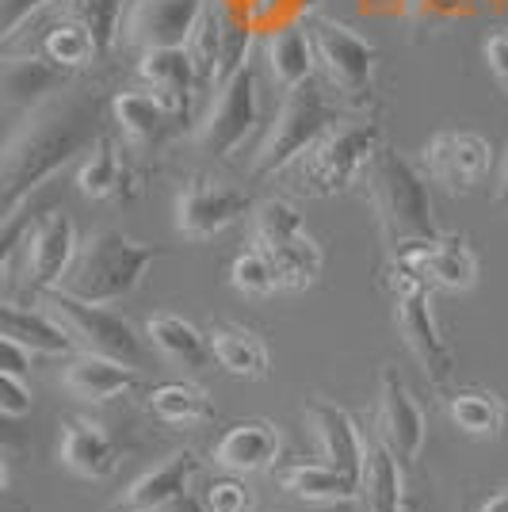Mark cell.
I'll use <instances>...</instances> for the list:
<instances>
[{
	"instance_id": "obj_1",
	"label": "cell",
	"mask_w": 508,
	"mask_h": 512,
	"mask_svg": "<svg viewBox=\"0 0 508 512\" xmlns=\"http://www.w3.org/2000/svg\"><path fill=\"white\" fill-rule=\"evenodd\" d=\"M100 100L92 92L65 88L23 115L4 142L0 157V207L4 222L20 218V207L77 153H88L100 138Z\"/></svg>"
},
{
	"instance_id": "obj_2",
	"label": "cell",
	"mask_w": 508,
	"mask_h": 512,
	"mask_svg": "<svg viewBox=\"0 0 508 512\" xmlns=\"http://www.w3.org/2000/svg\"><path fill=\"white\" fill-rule=\"evenodd\" d=\"M363 188L371 199V211L379 218L382 241L402 253L424 241H436V218H432V195L417 165H409L402 153L382 146L363 172Z\"/></svg>"
},
{
	"instance_id": "obj_3",
	"label": "cell",
	"mask_w": 508,
	"mask_h": 512,
	"mask_svg": "<svg viewBox=\"0 0 508 512\" xmlns=\"http://www.w3.org/2000/svg\"><path fill=\"white\" fill-rule=\"evenodd\" d=\"M157 256H161V249L142 245L123 230H100V234L81 241L77 260H73L69 276L62 279V291L85 302H96V306L123 302L146 283L149 264Z\"/></svg>"
},
{
	"instance_id": "obj_4",
	"label": "cell",
	"mask_w": 508,
	"mask_h": 512,
	"mask_svg": "<svg viewBox=\"0 0 508 512\" xmlns=\"http://www.w3.org/2000/svg\"><path fill=\"white\" fill-rule=\"evenodd\" d=\"M386 283L394 291V325L402 333L409 356L421 363L428 383L444 386L455 371V356L440 333V321L432 314V283L405 256H394V264L386 268Z\"/></svg>"
},
{
	"instance_id": "obj_5",
	"label": "cell",
	"mask_w": 508,
	"mask_h": 512,
	"mask_svg": "<svg viewBox=\"0 0 508 512\" xmlns=\"http://www.w3.org/2000/svg\"><path fill=\"white\" fill-rule=\"evenodd\" d=\"M329 127H337V115H333L329 96L314 81L283 92V104H279L276 119H272L264 142L253 153V165H249L253 180L276 176L287 165H295L298 157H306L318 146Z\"/></svg>"
},
{
	"instance_id": "obj_6",
	"label": "cell",
	"mask_w": 508,
	"mask_h": 512,
	"mask_svg": "<svg viewBox=\"0 0 508 512\" xmlns=\"http://www.w3.org/2000/svg\"><path fill=\"white\" fill-rule=\"evenodd\" d=\"M382 150V130L375 123H337L325 130L302 165V188L310 195H337L363 180L371 157Z\"/></svg>"
},
{
	"instance_id": "obj_7",
	"label": "cell",
	"mask_w": 508,
	"mask_h": 512,
	"mask_svg": "<svg viewBox=\"0 0 508 512\" xmlns=\"http://www.w3.org/2000/svg\"><path fill=\"white\" fill-rule=\"evenodd\" d=\"M43 306L69 329V337L77 341L81 352H96V356H111L123 360L130 367L142 363V337L134 333V325L127 318H119L115 310L85 302L69 291H46Z\"/></svg>"
},
{
	"instance_id": "obj_8",
	"label": "cell",
	"mask_w": 508,
	"mask_h": 512,
	"mask_svg": "<svg viewBox=\"0 0 508 512\" xmlns=\"http://www.w3.org/2000/svg\"><path fill=\"white\" fill-rule=\"evenodd\" d=\"M260 119V92H256V69L241 65L230 81H222L214 92L203 123L195 130V146L211 157H230L241 150V142L253 134Z\"/></svg>"
},
{
	"instance_id": "obj_9",
	"label": "cell",
	"mask_w": 508,
	"mask_h": 512,
	"mask_svg": "<svg viewBox=\"0 0 508 512\" xmlns=\"http://www.w3.org/2000/svg\"><path fill=\"white\" fill-rule=\"evenodd\" d=\"M314 31V46H318V65L325 69L329 85L337 88L348 104H367L375 92V65H379V50L356 35L352 27L337 20L310 23Z\"/></svg>"
},
{
	"instance_id": "obj_10",
	"label": "cell",
	"mask_w": 508,
	"mask_h": 512,
	"mask_svg": "<svg viewBox=\"0 0 508 512\" xmlns=\"http://www.w3.org/2000/svg\"><path fill=\"white\" fill-rule=\"evenodd\" d=\"M249 207H253L249 192L233 188L226 180L191 176L176 192V234H184L188 241H211L222 230H230L233 222H241Z\"/></svg>"
},
{
	"instance_id": "obj_11",
	"label": "cell",
	"mask_w": 508,
	"mask_h": 512,
	"mask_svg": "<svg viewBox=\"0 0 508 512\" xmlns=\"http://www.w3.org/2000/svg\"><path fill=\"white\" fill-rule=\"evenodd\" d=\"M81 249V237L73 218L62 211H46L35 222H27V245H23V283L31 291H58L69 276Z\"/></svg>"
},
{
	"instance_id": "obj_12",
	"label": "cell",
	"mask_w": 508,
	"mask_h": 512,
	"mask_svg": "<svg viewBox=\"0 0 508 512\" xmlns=\"http://www.w3.org/2000/svg\"><path fill=\"white\" fill-rule=\"evenodd\" d=\"M211 0H130L123 16V43L134 50H165L188 46Z\"/></svg>"
},
{
	"instance_id": "obj_13",
	"label": "cell",
	"mask_w": 508,
	"mask_h": 512,
	"mask_svg": "<svg viewBox=\"0 0 508 512\" xmlns=\"http://www.w3.org/2000/svg\"><path fill=\"white\" fill-rule=\"evenodd\" d=\"M489 161H493V150L474 130H440L424 146V169L451 195L474 192L486 180Z\"/></svg>"
},
{
	"instance_id": "obj_14",
	"label": "cell",
	"mask_w": 508,
	"mask_h": 512,
	"mask_svg": "<svg viewBox=\"0 0 508 512\" xmlns=\"http://www.w3.org/2000/svg\"><path fill=\"white\" fill-rule=\"evenodd\" d=\"M424 436H428V425H424L421 406L409 398L398 371L386 367L379 379V444L409 470L421 459Z\"/></svg>"
},
{
	"instance_id": "obj_15",
	"label": "cell",
	"mask_w": 508,
	"mask_h": 512,
	"mask_svg": "<svg viewBox=\"0 0 508 512\" xmlns=\"http://www.w3.org/2000/svg\"><path fill=\"white\" fill-rule=\"evenodd\" d=\"M195 470H199L195 451H172L165 463H157L142 478L130 482V490L119 497L115 512H165L176 497L188 493Z\"/></svg>"
},
{
	"instance_id": "obj_16",
	"label": "cell",
	"mask_w": 508,
	"mask_h": 512,
	"mask_svg": "<svg viewBox=\"0 0 508 512\" xmlns=\"http://www.w3.org/2000/svg\"><path fill=\"white\" fill-rule=\"evenodd\" d=\"M417 272L440 291H470L478 283V256L466 245V237H436L413 249H402Z\"/></svg>"
},
{
	"instance_id": "obj_17",
	"label": "cell",
	"mask_w": 508,
	"mask_h": 512,
	"mask_svg": "<svg viewBox=\"0 0 508 512\" xmlns=\"http://www.w3.org/2000/svg\"><path fill=\"white\" fill-rule=\"evenodd\" d=\"M306 421H310V428H314V440H318L321 459L360 478L363 463H367V444H363V436H360V428H356V421H352V413L318 398V402L306 406Z\"/></svg>"
},
{
	"instance_id": "obj_18",
	"label": "cell",
	"mask_w": 508,
	"mask_h": 512,
	"mask_svg": "<svg viewBox=\"0 0 508 512\" xmlns=\"http://www.w3.org/2000/svg\"><path fill=\"white\" fill-rule=\"evenodd\" d=\"M138 383V371L123 360H111V356H96V352H81L65 363L62 386L88 406H104L111 398L127 394L130 386Z\"/></svg>"
},
{
	"instance_id": "obj_19",
	"label": "cell",
	"mask_w": 508,
	"mask_h": 512,
	"mask_svg": "<svg viewBox=\"0 0 508 512\" xmlns=\"http://www.w3.org/2000/svg\"><path fill=\"white\" fill-rule=\"evenodd\" d=\"M69 88V69L50 62L43 50L20 54V58H4V104L8 107H39L43 100L58 96Z\"/></svg>"
},
{
	"instance_id": "obj_20",
	"label": "cell",
	"mask_w": 508,
	"mask_h": 512,
	"mask_svg": "<svg viewBox=\"0 0 508 512\" xmlns=\"http://www.w3.org/2000/svg\"><path fill=\"white\" fill-rule=\"evenodd\" d=\"M0 329H4V341L23 344L31 356H69L77 348V341L69 337V329L46 306L35 310V306L8 302L0 310Z\"/></svg>"
},
{
	"instance_id": "obj_21",
	"label": "cell",
	"mask_w": 508,
	"mask_h": 512,
	"mask_svg": "<svg viewBox=\"0 0 508 512\" xmlns=\"http://www.w3.org/2000/svg\"><path fill=\"white\" fill-rule=\"evenodd\" d=\"M279 459V428L268 421H241L214 444V463L230 474H256Z\"/></svg>"
},
{
	"instance_id": "obj_22",
	"label": "cell",
	"mask_w": 508,
	"mask_h": 512,
	"mask_svg": "<svg viewBox=\"0 0 508 512\" xmlns=\"http://www.w3.org/2000/svg\"><path fill=\"white\" fill-rule=\"evenodd\" d=\"M62 463L85 482H104L107 474L119 467V448L104 425L77 417L62 432Z\"/></svg>"
},
{
	"instance_id": "obj_23",
	"label": "cell",
	"mask_w": 508,
	"mask_h": 512,
	"mask_svg": "<svg viewBox=\"0 0 508 512\" xmlns=\"http://www.w3.org/2000/svg\"><path fill=\"white\" fill-rule=\"evenodd\" d=\"M279 486L306 505H348L360 501V478L333 463H295L276 474Z\"/></svg>"
},
{
	"instance_id": "obj_24",
	"label": "cell",
	"mask_w": 508,
	"mask_h": 512,
	"mask_svg": "<svg viewBox=\"0 0 508 512\" xmlns=\"http://www.w3.org/2000/svg\"><path fill=\"white\" fill-rule=\"evenodd\" d=\"M264 54H268V69L276 77L283 92L314 81V65H318V46H314V31L306 23H287L264 39Z\"/></svg>"
},
{
	"instance_id": "obj_25",
	"label": "cell",
	"mask_w": 508,
	"mask_h": 512,
	"mask_svg": "<svg viewBox=\"0 0 508 512\" xmlns=\"http://www.w3.org/2000/svg\"><path fill=\"white\" fill-rule=\"evenodd\" d=\"M138 77L146 81L161 100L176 111H184L191 100V88L199 85L195 65H191L184 46H165V50H146L138 58Z\"/></svg>"
},
{
	"instance_id": "obj_26",
	"label": "cell",
	"mask_w": 508,
	"mask_h": 512,
	"mask_svg": "<svg viewBox=\"0 0 508 512\" xmlns=\"http://www.w3.org/2000/svg\"><path fill=\"white\" fill-rule=\"evenodd\" d=\"M211 352L233 379H245V383H260L272 371L268 344L260 341L253 329H245V325H214Z\"/></svg>"
},
{
	"instance_id": "obj_27",
	"label": "cell",
	"mask_w": 508,
	"mask_h": 512,
	"mask_svg": "<svg viewBox=\"0 0 508 512\" xmlns=\"http://www.w3.org/2000/svg\"><path fill=\"white\" fill-rule=\"evenodd\" d=\"M447 417L470 440H501L508 425V406L493 390L466 386V390L447 398Z\"/></svg>"
},
{
	"instance_id": "obj_28",
	"label": "cell",
	"mask_w": 508,
	"mask_h": 512,
	"mask_svg": "<svg viewBox=\"0 0 508 512\" xmlns=\"http://www.w3.org/2000/svg\"><path fill=\"white\" fill-rule=\"evenodd\" d=\"M111 115H115V123L123 127V134H127L130 142L149 146V142H157L169 130V123L180 111L165 104L153 88H146V92H119L111 100Z\"/></svg>"
},
{
	"instance_id": "obj_29",
	"label": "cell",
	"mask_w": 508,
	"mask_h": 512,
	"mask_svg": "<svg viewBox=\"0 0 508 512\" xmlns=\"http://www.w3.org/2000/svg\"><path fill=\"white\" fill-rule=\"evenodd\" d=\"M146 337L149 344L165 356L169 363H176V367H203L207 363V356H214L211 352V337H203L191 321H184L180 314H153V318L146 321Z\"/></svg>"
},
{
	"instance_id": "obj_30",
	"label": "cell",
	"mask_w": 508,
	"mask_h": 512,
	"mask_svg": "<svg viewBox=\"0 0 508 512\" xmlns=\"http://www.w3.org/2000/svg\"><path fill=\"white\" fill-rule=\"evenodd\" d=\"M402 474L405 467L382 448H367V463L360 474V509L363 512H402Z\"/></svg>"
},
{
	"instance_id": "obj_31",
	"label": "cell",
	"mask_w": 508,
	"mask_h": 512,
	"mask_svg": "<svg viewBox=\"0 0 508 512\" xmlns=\"http://www.w3.org/2000/svg\"><path fill=\"white\" fill-rule=\"evenodd\" d=\"M260 249L272 256L283 291H306V287L318 283L325 256H321L318 241L310 237V230H302V234H295V237H283L276 245H260Z\"/></svg>"
},
{
	"instance_id": "obj_32",
	"label": "cell",
	"mask_w": 508,
	"mask_h": 512,
	"mask_svg": "<svg viewBox=\"0 0 508 512\" xmlns=\"http://www.w3.org/2000/svg\"><path fill=\"white\" fill-rule=\"evenodd\" d=\"M123 184H127V169H123V157L115 150V138L100 134L77 169V192L85 199H111V195L123 192Z\"/></svg>"
},
{
	"instance_id": "obj_33",
	"label": "cell",
	"mask_w": 508,
	"mask_h": 512,
	"mask_svg": "<svg viewBox=\"0 0 508 512\" xmlns=\"http://www.w3.org/2000/svg\"><path fill=\"white\" fill-rule=\"evenodd\" d=\"M149 413L165 425H199L211 417V398L195 383H161L149 390Z\"/></svg>"
},
{
	"instance_id": "obj_34",
	"label": "cell",
	"mask_w": 508,
	"mask_h": 512,
	"mask_svg": "<svg viewBox=\"0 0 508 512\" xmlns=\"http://www.w3.org/2000/svg\"><path fill=\"white\" fill-rule=\"evenodd\" d=\"M43 54L50 62L62 65V69H69V73H73V69H85V65L96 62V58H104L96 39H92V31H88L85 23L73 20V16H65V12H62V20L46 31Z\"/></svg>"
},
{
	"instance_id": "obj_35",
	"label": "cell",
	"mask_w": 508,
	"mask_h": 512,
	"mask_svg": "<svg viewBox=\"0 0 508 512\" xmlns=\"http://www.w3.org/2000/svg\"><path fill=\"white\" fill-rule=\"evenodd\" d=\"M184 50L195 65L199 85H218V69H222V16H218V4H207L203 20L191 31Z\"/></svg>"
},
{
	"instance_id": "obj_36",
	"label": "cell",
	"mask_w": 508,
	"mask_h": 512,
	"mask_svg": "<svg viewBox=\"0 0 508 512\" xmlns=\"http://www.w3.org/2000/svg\"><path fill=\"white\" fill-rule=\"evenodd\" d=\"M230 283H233V291H241V295H249V299H268V295L283 291L276 264H272V256L264 253L260 245L233 256Z\"/></svg>"
},
{
	"instance_id": "obj_37",
	"label": "cell",
	"mask_w": 508,
	"mask_h": 512,
	"mask_svg": "<svg viewBox=\"0 0 508 512\" xmlns=\"http://www.w3.org/2000/svg\"><path fill=\"white\" fill-rule=\"evenodd\" d=\"M123 4L127 0H65V16L85 23L96 46H100V54H107L111 43L123 35V16H127Z\"/></svg>"
},
{
	"instance_id": "obj_38",
	"label": "cell",
	"mask_w": 508,
	"mask_h": 512,
	"mask_svg": "<svg viewBox=\"0 0 508 512\" xmlns=\"http://www.w3.org/2000/svg\"><path fill=\"white\" fill-rule=\"evenodd\" d=\"M302 230H306V222H302L295 203H287V199H264L253 214V245H276V241L295 237Z\"/></svg>"
},
{
	"instance_id": "obj_39",
	"label": "cell",
	"mask_w": 508,
	"mask_h": 512,
	"mask_svg": "<svg viewBox=\"0 0 508 512\" xmlns=\"http://www.w3.org/2000/svg\"><path fill=\"white\" fill-rule=\"evenodd\" d=\"M35 406V394H31V383L23 375H12V371H0V413L8 421L16 417H27Z\"/></svg>"
},
{
	"instance_id": "obj_40",
	"label": "cell",
	"mask_w": 508,
	"mask_h": 512,
	"mask_svg": "<svg viewBox=\"0 0 508 512\" xmlns=\"http://www.w3.org/2000/svg\"><path fill=\"white\" fill-rule=\"evenodd\" d=\"M203 501H207L211 512H249V490L237 478H218V482H211L207 493H203Z\"/></svg>"
},
{
	"instance_id": "obj_41",
	"label": "cell",
	"mask_w": 508,
	"mask_h": 512,
	"mask_svg": "<svg viewBox=\"0 0 508 512\" xmlns=\"http://www.w3.org/2000/svg\"><path fill=\"white\" fill-rule=\"evenodd\" d=\"M50 4L54 0H0V8H4V43H12L23 27H31L35 16Z\"/></svg>"
},
{
	"instance_id": "obj_42",
	"label": "cell",
	"mask_w": 508,
	"mask_h": 512,
	"mask_svg": "<svg viewBox=\"0 0 508 512\" xmlns=\"http://www.w3.org/2000/svg\"><path fill=\"white\" fill-rule=\"evenodd\" d=\"M482 58H486L489 77L501 85V92L508 96V27L489 31L486 43H482Z\"/></svg>"
},
{
	"instance_id": "obj_43",
	"label": "cell",
	"mask_w": 508,
	"mask_h": 512,
	"mask_svg": "<svg viewBox=\"0 0 508 512\" xmlns=\"http://www.w3.org/2000/svg\"><path fill=\"white\" fill-rule=\"evenodd\" d=\"M27 367H31V352L16 341H4V371H12V375H27Z\"/></svg>"
},
{
	"instance_id": "obj_44",
	"label": "cell",
	"mask_w": 508,
	"mask_h": 512,
	"mask_svg": "<svg viewBox=\"0 0 508 512\" xmlns=\"http://www.w3.org/2000/svg\"><path fill=\"white\" fill-rule=\"evenodd\" d=\"M165 512H211V509H207V501H199V497L184 493V497H176V501H172Z\"/></svg>"
},
{
	"instance_id": "obj_45",
	"label": "cell",
	"mask_w": 508,
	"mask_h": 512,
	"mask_svg": "<svg viewBox=\"0 0 508 512\" xmlns=\"http://www.w3.org/2000/svg\"><path fill=\"white\" fill-rule=\"evenodd\" d=\"M478 512H508V486H505V490L493 493V497H489V501Z\"/></svg>"
},
{
	"instance_id": "obj_46",
	"label": "cell",
	"mask_w": 508,
	"mask_h": 512,
	"mask_svg": "<svg viewBox=\"0 0 508 512\" xmlns=\"http://www.w3.org/2000/svg\"><path fill=\"white\" fill-rule=\"evenodd\" d=\"M497 199L508 207V146H505V161H501V176H497Z\"/></svg>"
}]
</instances>
